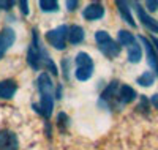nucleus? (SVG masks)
<instances>
[{
  "label": "nucleus",
  "mask_w": 158,
  "mask_h": 150,
  "mask_svg": "<svg viewBox=\"0 0 158 150\" xmlns=\"http://www.w3.org/2000/svg\"><path fill=\"white\" fill-rule=\"evenodd\" d=\"M59 125L62 127V128H65V127H67L68 123H70V119L67 117V115H65V114H59Z\"/></svg>",
  "instance_id": "obj_21"
},
{
  "label": "nucleus",
  "mask_w": 158,
  "mask_h": 150,
  "mask_svg": "<svg viewBox=\"0 0 158 150\" xmlns=\"http://www.w3.org/2000/svg\"><path fill=\"white\" fill-rule=\"evenodd\" d=\"M15 40H16V33H15V30H13L11 27H5V29H2V32H0V60L3 59L6 51L13 46Z\"/></svg>",
  "instance_id": "obj_5"
},
{
  "label": "nucleus",
  "mask_w": 158,
  "mask_h": 150,
  "mask_svg": "<svg viewBox=\"0 0 158 150\" xmlns=\"http://www.w3.org/2000/svg\"><path fill=\"white\" fill-rule=\"evenodd\" d=\"M76 65L77 68H84V66H94V60L87 52H79L76 56Z\"/></svg>",
  "instance_id": "obj_16"
},
{
  "label": "nucleus",
  "mask_w": 158,
  "mask_h": 150,
  "mask_svg": "<svg viewBox=\"0 0 158 150\" xmlns=\"http://www.w3.org/2000/svg\"><path fill=\"white\" fill-rule=\"evenodd\" d=\"M92 73H94V66H84V68H77L76 70V79L84 82V81H89L92 77Z\"/></svg>",
  "instance_id": "obj_18"
},
{
  "label": "nucleus",
  "mask_w": 158,
  "mask_h": 150,
  "mask_svg": "<svg viewBox=\"0 0 158 150\" xmlns=\"http://www.w3.org/2000/svg\"><path fill=\"white\" fill-rule=\"evenodd\" d=\"M133 5L136 6V13H138V16H139V21H142V25H144V27H147L149 30L158 33V21H155L152 16H149V15H147V11L144 10L138 2H135Z\"/></svg>",
  "instance_id": "obj_7"
},
{
  "label": "nucleus",
  "mask_w": 158,
  "mask_h": 150,
  "mask_svg": "<svg viewBox=\"0 0 158 150\" xmlns=\"http://www.w3.org/2000/svg\"><path fill=\"white\" fill-rule=\"evenodd\" d=\"M152 104H153V106L158 109V93H155L153 97H152Z\"/></svg>",
  "instance_id": "obj_26"
},
{
  "label": "nucleus",
  "mask_w": 158,
  "mask_h": 150,
  "mask_svg": "<svg viewBox=\"0 0 158 150\" xmlns=\"http://www.w3.org/2000/svg\"><path fill=\"white\" fill-rule=\"evenodd\" d=\"M19 141L18 136L11 131H2L0 133V150H18Z\"/></svg>",
  "instance_id": "obj_6"
},
{
  "label": "nucleus",
  "mask_w": 158,
  "mask_h": 150,
  "mask_svg": "<svg viewBox=\"0 0 158 150\" xmlns=\"http://www.w3.org/2000/svg\"><path fill=\"white\" fill-rule=\"evenodd\" d=\"M138 97V93L133 87H130L127 84L120 85V89H118V93H117V103H122V104H128L131 101H135Z\"/></svg>",
  "instance_id": "obj_8"
},
{
  "label": "nucleus",
  "mask_w": 158,
  "mask_h": 150,
  "mask_svg": "<svg viewBox=\"0 0 158 150\" xmlns=\"http://www.w3.org/2000/svg\"><path fill=\"white\" fill-rule=\"evenodd\" d=\"M68 32H70V29L67 25H60V27H57V29L49 30L46 33V40L52 48H56L57 51H63L65 48H67Z\"/></svg>",
  "instance_id": "obj_4"
},
{
  "label": "nucleus",
  "mask_w": 158,
  "mask_h": 150,
  "mask_svg": "<svg viewBox=\"0 0 158 150\" xmlns=\"http://www.w3.org/2000/svg\"><path fill=\"white\" fill-rule=\"evenodd\" d=\"M141 59H142V49H141V46L138 43L131 44L128 48V62L130 63H139Z\"/></svg>",
  "instance_id": "obj_15"
},
{
  "label": "nucleus",
  "mask_w": 158,
  "mask_h": 150,
  "mask_svg": "<svg viewBox=\"0 0 158 150\" xmlns=\"http://www.w3.org/2000/svg\"><path fill=\"white\" fill-rule=\"evenodd\" d=\"M136 82H138L139 85H142V87H150V85H153V82H155V76H153L152 71H146V73H142V74L136 79Z\"/></svg>",
  "instance_id": "obj_17"
},
{
  "label": "nucleus",
  "mask_w": 158,
  "mask_h": 150,
  "mask_svg": "<svg viewBox=\"0 0 158 150\" xmlns=\"http://www.w3.org/2000/svg\"><path fill=\"white\" fill-rule=\"evenodd\" d=\"M117 40H118V44H120V46H127V48H130L131 44L136 43V38L133 36V33H130L128 30H118Z\"/></svg>",
  "instance_id": "obj_14"
},
{
  "label": "nucleus",
  "mask_w": 158,
  "mask_h": 150,
  "mask_svg": "<svg viewBox=\"0 0 158 150\" xmlns=\"http://www.w3.org/2000/svg\"><path fill=\"white\" fill-rule=\"evenodd\" d=\"M13 5H15V2H3V0H0V8L2 10H10Z\"/></svg>",
  "instance_id": "obj_24"
},
{
  "label": "nucleus",
  "mask_w": 158,
  "mask_h": 150,
  "mask_svg": "<svg viewBox=\"0 0 158 150\" xmlns=\"http://www.w3.org/2000/svg\"><path fill=\"white\" fill-rule=\"evenodd\" d=\"M38 90H40L41 101H40V104H33L32 107L36 112L44 115L46 119H49L52 115V109H54V93H52L51 76L46 71L38 76Z\"/></svg>",
  "instance_id": "obj_1"
},
{
  "label": "nucleus",
  "mask_w": 158,
  "mask_h": 150,
  "mask_svg": "<svg viewBox=\"0 0 158 150\" xmlns=\"http://www.w3.org/2000/svg\"><path fill=\"white\" fill-rule=\"evenodd\" d=\"M128 5H130V3H127V2H117L118 13H120V16H122V18L131 25V27H136V22H135L133 16H131V11H130Z\"/></svg>",
  "instance_id": "obj_13"
},
{
  "label": "nucleus",
  "mask_w": 158,
  "mask_h": 150,
  "mask_svg": "<svg viewBox=\"0 0 158 150\" xmlns=\"http://www.w3.org/2000/svg\"><path fill=\"white\" fill-rule=\"evenodd\" d=\"M32 33H33V36H32V43H30L29 52H27V62H29V65L33 68V70L38 71L40 68L43 66V62H44V59H46V56H48V52H46L41 46H40L36 30H33Z\"/></svg>",
  "instance_id": "obj_3"
},
{
  "label": "nucleus",
  "mask_w": 158,
  "mask_h": 150,
  "mask_svg": "<svg viewBox=\"0 0 158 150\" xmlns=\"http://www.w3.org/2000/svg\"><path fill=\"white\" fill-rule=\"evenodd\" d=\"M156 71H158V68H156Z\"/></svg>",
  "instance_id": "obj_28"
},
{
  "label": "nucleus",
  "mask_w": 158,
  "mask_h": 150,
  "mask_svg": "<svg viewBox=\"0 0 158 150\" xmlns=\"http://www.w3.org/2000/svg\"><path fill=\"white\" fill-rule=\"evenodd\" d=\"M82 16L87 21H98V19H101L104 16V8L100 3H90L89 6L84 8Z\"/></svg>",
  "instance_id": "obj_9"
},
{
  "label": "nucleus",
  "mask_w": 158,
  "mask_h": 150,
  "mask_svg": "<svg viewBox=\"0 0 158 150\" xmlns=\"http://www.w3.org/2000/svg\"><path fill=\"white\" fill-rule=\"evenodd\" d=\"M84 38H85V32L82 27H79V25H73L70 27V32H68V41L71 44H79V43H82L84 41Z\"/></svg>",
  "instance_id": "obj_12"
},
{
  "label": "nucleus",
  "mask_w": 158,
  "mask_h": 150,
  "mask_svg": "<svg viewBox=\"0 0 158 150\" xmlns=\"http://www.w3.org/2000/svg\"><path fill=\"white\" fill-rule=\"evenodd\" d=\"M18 90V84L13 79H5L0 81V98L2 100H10L15 97V93Z\"/></svg>",
  "instance_id": "obj_10"
},
{
  "label": "nucleus",
  "mask_w": 158,
  "mask_h": 150,
  "mask_svg": "<svg viewBox=\"0 0 158 150\" xmlns=\"http://www.w3.org/2000/svg\"><path fill=\"white\" fill-rule=\"evenodd\" d=\"M95 40L98 43V49L109 59H115L118 54H120L122 46L118 44V41H114V40L109 36L108 32L104 30H98L95 32Z\"/></svg>",
  "instance_id": "obj_2"
},
{
  "label": "nucleus",
  "mask_w": 158,
  "mask_h": 150,
  "mask_svg": "<svg viewBox=\"0 0 158 150\" xmlns=\"http://www.w3.org/2000/svg\"><path fill=\"white\" fill-rule=\"evenodd\" d=\"M77 2H74V0H71V2H67V10L68 11H74L76 8H77Z\"/></svg>",
  "instance_id": "obj_25"
},
{
  "label": "nucleus",
  "mask_w": 158,
  "mask_h": 150,
  "mask_svg": "<svg viewBox=\"0 0 158 150\" xmlns=\"http://www.w3.org/2000/svg\"><path fill=\"white\" fill-rule=\"evenodd\" d=\"M152 43L155 44V48H156V51H158V38H155V36H153V38H152Z\"/></svg>",
  "instance_id": "obj_27"
},
{
  "label": "nucleus",
  "mask_w": 158,
  "mask_h": 150,
  "mask_svg": "<svg viewBox=\"0 0 158 150\" xmlns=\"http://www.w3.org/2000/svg\"><path fill=\"white\" fill-rule=\"evenodd\" d=\"M146 8L149 11H156L158 10V0H147V2H146Z\"/></svg>",
  "instance_id": "obj_20"
},
{
  "label": "nucleus",
  "mask_w": 158,
  "mask_h": 150,
  "mask_svg": "<svg viewBox=\"0 0 158 150\" xmlns=\"http://www.w3.org/2000/svg\"><path fill=\"white\" fill-rule=\"evenodd\" d=\"M62 66H63V71H65V79H70V74H68V59L62 60Z\"/></svg>",
  "instance_id": "obj_23"
},
{
  "label": "nucleus",
  "mask_w": 158,
  "mask_h": 150,
  "mask_svg": "<svg viewBox=\"0 0 158 150\" xmlns=\"http://www.w3.org/2000/svg\"><path fill=\"white\" fill-rule=\"evenodd\" d=\"M40 6H41V10L44 13H52V11L59 10V2H56V0H41Z\"/></svg>",
  "instance_id": "obj_19"
},
{
  "label": "nucleus",
  "mask_w": 158,
  "mask_h": 150,
  "mask_svg": "<svg viewBox=\"0 0 158 150\" xmlns=\"http://www.w3.org/2000/svg\"><path fill=\"white\" fill-rule=\"evenodd\" d=\"M139 41L142 43L144 48H146V56H147V62H149V65L156 70V68H158V57H156V54H155V51H153L152 43L149 41L146 36H139Z\"/></svg>",
  "instance_id": "obj_11"
},
{
  "label": "nucleus",
  "mask_w": 158,
  "mask_h": 150,
  "mask_svg": "<svg viewBox=\"0 0 158 150\" xmlns=\"http://www.w3.org/2000/svg\"><path fill=\"white\" fill-rule=\"evenodd\" d=\"M19 6H21L22 15H25V16H27V15H29V3H27V2H24V0H22V2H19Z\"/></svg>",
  "instance_id": "obj_22"
}]
</instances>
